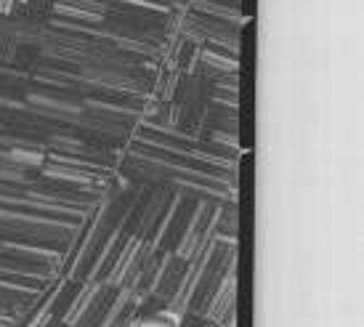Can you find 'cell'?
Here are the masks:
<instances>
[{
	"label": "cell",
	"instance_id": "obj_1",
	"mask_svg": "<svg viewBox=\"0 0 364 327\" xmlns=\"http://www.w3.org/2000/svg\"><path fill=\"white\" fill-rule=\"evenodd\" d=\"M133 327H181V322H178V317L173 311H157L152 317L133 322Z\"/></svg>",
	"mask_w": 364,
	"mask_h": 327
},
{
	"label": "cell",
	"instance_id": "obj_2",
	"mask_svg": "<svg viewBox=\"0 0 364 327\" xmlns=\"http://www.w3.org/2000/svg\"><path fill=\"white\" fill-rule=\"evenodd\" d=\"M11 157H14V163L21 165V168H38V165L43 163L41 154L30 152V149H14V152H11Z\"/></svg>",
	"mask_w": 364,
	"mask_h": 327
}]
</instances>
